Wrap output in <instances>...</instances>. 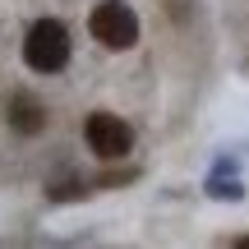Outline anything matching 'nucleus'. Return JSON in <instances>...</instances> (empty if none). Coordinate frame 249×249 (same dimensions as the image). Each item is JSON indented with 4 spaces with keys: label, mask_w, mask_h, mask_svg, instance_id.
Returning a JSON list of instances; mask_svg holds the SVG:
<instances>
[{
    "label": "nucleus",
    "mask_w": 249,
    "mask_h": 249,
    "mask_svg": "<svg viewBox=\"0 0 249 249\" xmlns=\"http://www.w3.org/2000/svg\"><path fill=\"white\" fill-rule=\"evenodd\" d=\"M23 60L42 74H55L70 65V28L55 23V18H37L23 37Z\"/></svg>",
    "instance_id": "f257e3e1"
},
{
    "label": "nucleus",
    "mask_w": 249,
    "mask_h": 249,
    "mask_svg": "<svg viewBox=\"0 0 249 249\" xmlns=\"http://www.w3.org/2000/svg\"><path fill=\"white\" fill-rule=\"evenodd\" d=\"M88 28H92V37H97L102 46H111V51H124V46L139 42V14H134L124 0H102V5L92 9Z\"/></svg>",
    "instance_id": "f03ea898"
},
{
    "label": "nucleus",
    "mask_w": 249,
    "mask_h": 249,
    "mask_svg": "<svg viewBox=\"0 0 249 249\" xmlns=\"http://www.w3.org/2000/svg\"><path fill=\"white\" fill-rule=\"evenodd\" d=\"M83 139H88V148L97 152V157H107V161L129 157V148H134V129L120 116H107V111H92V116H88Z\"/></svg>",
    "instance_id": "7ed1b4c3"
},
{
    "label": "nucleus",
    "mask_w": 249,
    "mask_h": 249,
    "mask_svg": "<svg viewBox=\"0 0 249 249\" xmlns=\"http://www.w3.org/2000/svg\"><path fill=\"white\" fill-rule=\"evenodd\" d=\"M9 124H14L18 134H37V129L46 124L42 102H37L33 92H14V102H9Z\"/></svg>",
    "instance_id": "20e7f679"
},
{
    "label": "nucleus",
    "mask_w": 249,
    "mask_h": 249,
    "mask_svg": "<svg viewBox=\"0 0 249 249\" xmlns=\"http://www.w3.org/2000/svg\"><path fill=\"white\" fill-rule=\"evenodd\" d=\"M235 249H249V235H235V240H231Z\"/></svg>",
    "instance_id": "39448f33"
}]
</instances>
